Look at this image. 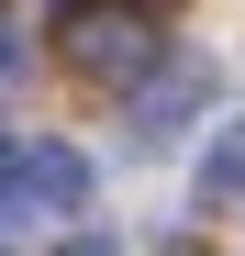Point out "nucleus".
<instances>
[{
	"mask_svg": "<svg viewBox=\"0 0 245 256\" xmlns=\"http://www.w3.org/2000/svg\"><path fill=\"white\" fill-rule=\"evenodd\" d=\"M56 45L78 78H112V90H145L156 67H168V34H156L145 0H67L56 12Z\"/></svg>",
	"mask_w": 245,
	"mask_h": 256,
	"instance_id": "obj_1",
	"label": "nucleus"
},
{
	"mask_svg": "<svg viewBox=\"0 0 245 256\" xmlns=\"http://www.w3.org/2000/svg\"><path fill=\"white\" fill-rule=\"evenodd\" d=\"M0 212H90V156L78 145H0Z\"/></svg>",
	"mask_w": 245,
	"mask_h": 256,
	"instance_id": "obj_2",
	"label": "nucleus"
},
{
	"mask_svg": "<svg viewBox=\"0 0 245 256\" xmlns=\"http://www.w3.org/2000/svg\"><path fill=\"white\" fill-rule=\"evenodd\" d=\"M200 100H212V67H200V56H168V67L134 90V145H168Z\"/></svg>",
	"mask_w": 245,
	"mask_h": 256,
	"instance_id": "obj_3",
	"label": "nucleus"
},
{
	"mask_svg": "<svg viewBox=\"0 0 245 256\" xmlns=\"http://www.w3.org/2000/svg\"><path fill=\"white\" fill-rule=\"evenodd\" d=\"M234 190H245V122H223L212 156H200V200H234Z\"/></svg>",
	"mask_w": 245,
	"mask_h": 256,
	"instance_id": "obj_4",
	"label": "nucleus"
},
{
	"mask_svg": "<svg viewBox=\"0 0 245 256\" xmlns=\"http://www.w3.org/2000/svg\"><path fill=\"white\" fill-rule=\"evenodd\" d=\"M56 256H122V245H112V234H67Z\"/></svg>",
	"mask_w": 245,
	"mask_h": 256,
	"instance_id": "obj_5",
	"label": "nucleus"
},
{
	"mask_svg": "<svg viewBox=\"0 0 245 256\" xmlns=\"http://www.w3.org/2000/svg\"><path fill=\"white\" fill-rule=\"evenodd\" d=\"M0 245H12V212H0Z\"/></svg>",
	"mask_w": 245,
	"mask_h": 256,
	"instance_id": "obj_6",
	"label": "nucleus"
}]
</instances>
